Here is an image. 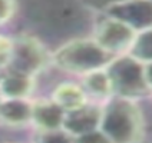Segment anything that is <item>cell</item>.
<instances>
[{"label": "cell", "instance_id": "obj_1", "mask_svg": "<svg viewBox=\"0 0 152 143\" xmlns=\"http://www.w3.org/2000/svg\"><path fill=\"white\" fill-rule=\"evenodd\" d=\"M99 130L112 143H139L144 135L141 112L128 99H115L102 110Z\"/></svg>", "mask_w": 152, "mask_h": 143}, {"label": "cell", "instance_id": "obj_2", "mask_svg": "<svg viewBox=\"0 0 152 143\" xmlns=\"http://www.w3.org/2000/svg\"><path fill=\"white\" fill-rule=\"evenodd\" d=\"M109 52L102 49L96 42L69 43L56 53V62L66 70L93 72L108 60Z\"/></svg>", "mask_w": 152, "mask_h": 143}, {"label": "cell", "instance_id": "obj_3", "mask_svg": "<svg viewBox=\"0 0 152 143\" xmlns=\"http://www.w3.org/2000/svg\"><path fill=\"white\" fill-rule=\"evenodd\" d=\"M45 63V52L40 44L33 40H20L12 47V56L9 65H12L15 73L32 76Z\"/></svg>", "mask_w": 152, "mask_h": 143}, {"label": "cell", "instance_id": "obj_4", "mask_svg": "<svg viewBox=\"0 0 152 143\" xmlns=\"http://www.w3.org/2000/svg\"><path fill=\"white\" fill-rule=\"evenodd\" d=\"M101 113L102 110L96 107H89V106H82L79 109L66 112L62 123V129L73 137L89 133L92 130L99 129Z\"/></svg>", "mask_w": 152, "mask_h": 143}, {"label": "cell", "instance_id": "obj_5", "mask_svg": "<svg viewBox=\"0 0 152 143\" xmlns=\"http://www.w3.org/2000/svg\"><path fill=\"white\" fill-rule=\"evenodd\" d=\"M131 40V32L128 30L125 25H121L118 22H105L101 26L98 32V40L96 43L101 46L102 49L106 52H112L115 49L126 46L128 42Z\"/></svg>", "mask_w": 152, "mask_h": 143}, {"label": "cell", "instance_id": "obj_6", "mask_svg": "<svg viewBox=\"0 0 152 143\" xmlns=\"http://www.w3.org/2000/svg\"><path fill=\"white\" fill-rule=\"evenodd\" d=\"M65 112L55 102H39L32 106V120L40 130H56L62 127Z\"/></svg>", "mask_w": 152, "mask_h": 143}, {"label": "cell", "instance_id": "obj_7", "mask_svg": "<svg viewBox=\"0 0 152 143\" xmlns=\"http://www.w3.org/2000/svg\"><path fill=\"white\" fill-rule=\"evenodd\" d=\"M0 119L9 125H25L32 120V105L25 99H7L0 103Z\"/></svg>", "mask_w": 152, "mask_h": 143}, {"label": "cell", "instance_id": "obj_8", "mask_svg": "<svg viewBox=\"0 0 152 143\" xmlns=\"http://www.w3.org/2000/svg\"><path fill=\"white\" fill-rule=\"evenodd\" d=\"M32 90V77L10 73L0 80V94L7 99H25Z\"/></svg>", "mask_w": 152, "mask_h": 143}, {"label": "cell", "instance_id": "obj_9", "mask_svg": "<svg viewBox=\"0 0 152 143\" xmlns=\"http://www.w3.org/2000/svg\"><path fill=\"white\" fill-rule=\"evenodd\" d=\"M53 102L66 113L85 106V93L76 84H60L53 93Z\"/></svg>", "mask_w": 152, "mask_h": 143}, {"label": "cell", "instance_id": "obj_10", "mask_svg": "<svg viewBox=\"0 0 152 143\" xmlns=\"http://www.w3.org/2000/svg\"><path fill=\"white\" fill-rule=\"evenodd\" d=\"M85 86L92 94H96V96H106L112 92L109 76L96 70L88 73V76L85 77Z\"/></svg>", "mask_w": 152, "mask_h": 143}, {"label": "cell", "instance_id": "obj_11", "mask_svg": "<svg viewBox=\"0 0 152 143\" xmlns=\"http://www.w3.org/2000/svg\"><path fill=\"white\" fill-rule=\"evenodd\" d=\"M37 143H75V137L65 130H40L37 136Z\"/></svg>", "mask_w": 152, "mask_h": 143}, {"label": "cell", "instance_id": "obj_12", "mask_svg": "<svg viewBox=\"0 0 152 143\" xmlns=\"http://www.w3.org/2000/svg\"><path fill=\"white\" fill-rule=\"evenodd\" d=\"M75 143H112V142L108 139V136L105 133H102L99 129H96V130H92L89 133L76 136Z\"/></svg>", "mask_w": 152, "mask_h": 143}, {"label": "cell", "instance_id": "obj_13", "mask_svg": "<svg viewBox=\"0 0 152 143\" xmlns=\"http://www.w3.org/2000/svg\"><path fill=\"white\" fill-rule=\"evenodd\" d=\"M12 47H13V43L0 37V68L9 65L10 56H12Z\"/></svg>", "mask_w": 152, "mask_h": 143}, {"label": "cell", "instance_id": "obj_14", "mask_svg": "<svg viewBox=\"0 0 152 143\" xmlns=\"http://www.w3.org/2000/svg\"><path fill=\"white\" fill-rule=\"evenodd\" d=\"M13 10V1L12 0H0V23L6 22Z\"/></svg>", "mask_w": 152, "mask_h": 143}, {"label": "cell", "instance_id": "obj_15", "mask_svg": "<svg viewBox=\"0 0 152 143\" xmlns=\"http://www.w3.org/2000/svg\"><path fill=\"white\" fill-rule=\"evenodd\" d=\"M1 100H3V99H1V94H0V103H1Z\"/></svg>", "mask_w": 152, "mask_h": 143}]
</instances>
